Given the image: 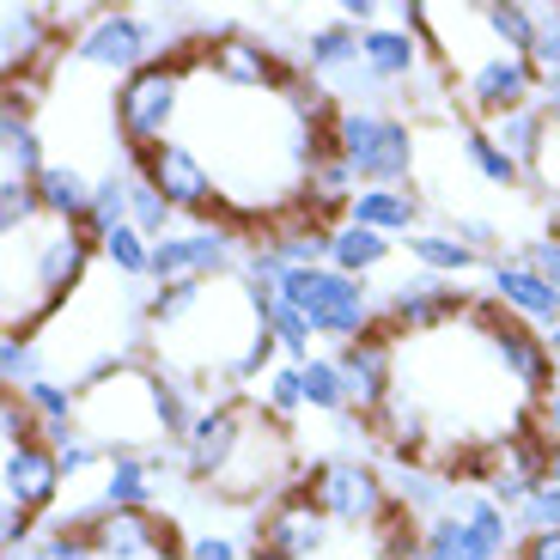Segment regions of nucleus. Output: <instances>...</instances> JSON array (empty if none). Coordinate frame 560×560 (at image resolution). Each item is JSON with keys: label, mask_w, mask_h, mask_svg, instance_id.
Here are the masks:
<instances>
[{"label": "nucleus", "mask_w": 560, "mask_h": 560, "mask_svg": "<svg viewBox=\"0 0 560 560\" xmlns=\"http://www.w3.org/2000/svg\"><path fill=\"white\" fill-rule=\"evenodd\" d=\"M135 171L153 183V189H159V196H165L177 213H189V220H201V225H220V220H225L220 183H213L208 159H201L189 140H159L153 153L135 159Z\"/></svg>", "instance_id": "0eeeda50"}, {"label": "nucleus", "mask_w": 560, "mask_h": 560, "mask_svg": "<svg viewBox=\"0 0 560 560\" xmlns=\"http://www.w3.org/2000/svg\"><path fill=\"white\" fill-rule=\"evenodd\" d=\"M250 420H256V396H238V402H208L196 420V433L177 445L183 457V476L189 481H213L220 488V476L232 469V457L244 451V439H250Z\"/></svg>", "instance_id": "9d476101"}, {"label": "nucleus", "mask_w": 560, "mask_h": 560, "mask_svg": "<svg viewBox=\"0 0 560 560\" xmlns=\"http://www.w3.org/2000/svg\"><path fill=\"white\" fill-rule=\"evenodd\" d=\"M360 61L378 85H415L420 68H427V43L402 25H372L360 31Z\"/></svg>", "instance_id": "6ab92c4d"}, {"label": "nucleus", "mask_w": 560, "mask_h": 560, "mask_svg": "<svg viewBox=\"0 0 560 560\" xmlns=\"http://www.w3.org/2000/svg\"><path fill=\"white\" fill-rule=\"evenodd\" d=\"M353 225H365V232H384V238H415L420 225V196L415 189H360L348 208Z\"/></svg>", "instance_id": "4be33fe9"}, {"label": "nucleus", "mask_w": 560, "mask_h": 560, "mask_svg": "<svg viewBox=\"0 0 560 560\" xmlns=\"http://www.w3.org/2000/svg\"><path fill=\"white\" fill-rule=\"evenodd\" d=\"M0 488H7V505H19V512H31V518L49 512V505L61 500V488H68L56 445H43V439L13 445V451H7V463H0Z\"/></svg>", "instance_id": "dca6fc26"}, {"label": "nucleus", "mask_w": 560, "mask_h": 560, "mask_svg": "<svg viewBox=\"0 0 560 560\" xmlns=\"http://www.w3.org/2000/svg\"><path fill=\"white\" fill-rule=\"evenodd\" d=\"M128 225V171H110V177H98V196H92V213H85V232L92 238H110V232H122Z\"/></svg>", "instance_id": "72a5a7b5"}, {"label": "nucleus", "mask_w": 560, "mask_h": 560, "mask_svg": "<svg viewBox=\"0 0 560 560\" xmlns=\"http://www.w3.org/2000/svg\"><path fill=\"white\" fill-rule=\"evenodd\" d=\"M451 232H457L469 250H481V256H488L493 238H500V232H493V220H469V213H463V220H451Z\"/></svg>", "instance_id": "37998d69"}, {"label": "nucleus", "mask_w": 560, "mask_h": 560, "mask_svg": "<svg viewBox=\"0 0 560 560\" xmlns=\"http://www.w3.org/2000/svg\"><path fill=\"white\" fill-rule=\"evenodd\" d=\"M384 262H390V238H384V232H365V225H353V220L336 225V238H329V268H336V275L365 280Z\"/></svg>", "instance_id": "a878e982"}, {"label": "nucleus", "mask_w": 560, "mask_h": 560, "mask_svg": "<svg viewBox=\"0 0 560 560\" xmlns=\"http://www.w3.org/2000/svg\"><path fill=\"white\" fill-rule=\"evenodd\" d=\"M256 408H262L268 420H280V427H293L299 415H305V365H287L280 360L275 372L262 378V390H256Z\"/></svg>", "instance_id": "cd10ccee"}, {"label": "nucleus", "mask_w": 560, "mask_h": 560, "mask_svg": "<svg viewBox=\"0 0 560 560\" xmlns=\"http://www.w3.org/2000/svg\"><path fill=\"white\" fill-rule=\"evenodd\" d=\"M518 560H560V530H536L518 542Z\"/></svg>", "instance_id": "a18cd8bd"}, {"label": "nucleus", "mask_w": 560, "mask_h": 560, "mask_svg": "<svg viewBox=\"0 0 560 560\" xmlns=\"http://www.w3.org/2000/svg\"><path fill=\"white\" fill-rule=\"evenodd\" d=\"M530 68H536V80H542V92H560V7H536Z\"/></svg>", "instance_id": "4c0bfd02"}, {"label": "nucleus", "mask_w": 560, "mask_h": 560, "mask_svg": "<svg viewBox=\"0 0 560 560\" xmlns=\"http://www.w3.org/2000/svg\"><path fill=\"white\" fill-rule=\"evenodd\" d=\"M518 256H524V262H530L536 275H542L548 287L560 293V238H555V232H548V238H530V244H518Z\"/></svg>", "instance_id": "ea45409f"}, {"label": "nucleus", "mask_w": 560, "mask_h": 560, "mask_svg": "<svg viewBox=\"0 0 560 560\" xmlns=\"http://www.w3.org/2000/svg\"><path fill=\"white\" fill-rule=\"evenodd\" d=\"M189 560H238V542L232 536H220V530H201V536H189V548H183Z\"/></svg>", "instance_id": "79ce46f5"}, {"label": "nucleus", "mask_w": 560, "mask_h": 560, "mask_svg": "<svg viewBox=\"0 0 560 560\" xmlns=\"http://www.w3.org/2000/svg\"><path fill=\"white\" fill-rule=\"evenodd\" d=\"M548 353H555V365H560V323L548 329Z\"/></svg>", "instance_id": "de8ad7c7"}, {"label": "nucleus", "mask_w": 560, "mask_h": 560, "mask_svg": "<svg viewBox=\"0 0 560 560\" xmlns=\"http://www.w3.org/2000/svg\"><path fill=\"white\" fill-rule=\"evenodd\" d=\"M408 256H415L427 275H469V268H481V250H469V244L457 238V232H415L408 238Z\"/></svg>", "instance_id": "bb28decb"}, {"label": "nucleus", "mask_w": 560, "mask_h": 560, "mask_svg": "<svg viewBox=\"0 0 560 560\" xmlns=\"http://www.w3.org/2000/svg\"><path fill=\"white\" fill-rule=\"evenodd\" d=\"M555 238H560V208H555Z\"/></svg>", "instance_id": "09e8293b"}, {"label": "nucleus", "mask_w": 560, "mask_h": 560, "mask_svg": "<svg viewBox=\"0 0 560 560\" xmlns=\"http://www.w3.org/2000/svg\"><path fill=\"white\" fill-rule=\"evenodd\" d=\"M31 542H37V536H31V512H19V505H0V548H7V560H19Z\"/></svg>", "instance_id": "a19ab883"}, {"label": "nucleus", "mask_w": 560, "mask_h": 560, "mask_svg": "<svg viewBox=\"0 0 560 560\" xmlns=\"http://www.w3.org/2000/svg\"><path fill=\"white\" fill-rule=\"evenodd\" d=\"M201 61V49H177L165 61H147L140 73L116 80V98H110V116H116V135H122L128 153H153L159 140H177L183 116V98H189V68Z\"/></svg>", "instance_id": "f03ea898"}, {"label": "nucleus", "mask_w": 560, "mask_h": 560, "mask_svg": "<svg viewBox=\"0 0 560 560\" xmlns=\"http://www.w3.org/2000/svg\"><path fill=\"white\" fill-rule=\"evenodd\" d=\"M92 196H98V177H85L80 165H49V171L37 177V201H43V213H49V220L85 225Z\"/></svg>", "instance_id": "b1692460"}, {"label": "nucleus", "mask_w": 560, "mask_h": 560, "mask_svg": "<svg viewBox=\"0 0 560 560\" xmlns=\"http://www.w3.org/2000/svg\"><path fill=\"white\" fill-rule=\"evenodd\" d=\"M98 560H165V555H183L177 548V524L159 518V512H98L85 524Z\"/></svg>", "instance_id": "2eb2a0df"}, {"label": "nucleus", "mask_w": 560, "mask_h": 560, "mask_svg": "<svg viewBox=\"0 0 560 560\" xmlns=\"http://www.w3.org/2000/svg\"><path fill=\"white\" fill-rule=\"evenodd\" d=\"M469 305L476 299L457 293V280H439V275H415L402 280L390 293V305H384V336H433V329H451L457 317H469Z\"/></svg>", "instance_id": "9b49d317"}, {"label": "nucleus", "mask_w": 560, "mask_h": 560, "mask_svg": "<svg viewBox=\"0 0 560 560\" xmlns=\"http://www.w3.org/2000/svg\"><path fill=\"white\" fill-rule=\"evenodd\" d=\"M80 68H92V73H140L147 61H165V56H177V49H165V25L159 19H140V13H98L92 25L73 37V49H68Z\"/></svg>", "instance_id": "423d86ee"}, {"label": "nucleus", "mask_w": 560, "mask_h": 560, "mask_svg": "<svg viewBox=\"0 0 560 560\" xmlns=\"http://www.w3.org/2000/svg\"><path fill=\"white\" fill-rule=\"evenodd\" d=\"M256 299H262V311H268V329H275V341H280V360H287V365H311V360H317V353H311V336H317V329H311V323L299 317L280 293H262V287H256Z\"/></svg>", "instance_id": "c85d7f7f"}, {"label": "nucleus", "mask_w": 560, "mask_h": 560, "mask_svg": "<svg viewBox=\"0 0 560 560\" xmlns=\"http://www.w3.org/2000/svg\"><path fill=\"white\" fill-rule=\"evenodd\" d=\"M305 68L311 80H353L360 73V25H348V19H323V25H311L305 37Z\"/></svg>", "instance_id": "412c9836"}, {"label": "nucleus", "mask_w": 560, "mask_h": 560, "mask_svg": "<svg viewBox=\"0 0 560 560\" xmlns=\"http://www.w3.org/2000/svg\"><path fill=\"white\" fill-rule=\"evenodd\" d=\"M165 463V451H135V457H110V469L98 476V512H153V469Z\"/></svg>", "instance_id": "aec40b11"}, {"label": "nucleus", "mask_w": 560, "mask_h": 560, "mask_svg": "<svg viewBox=\"0 0 560 560\" xmlns=\"http://www.w3.org/2000/svg\"><path fill=\"white\" fill-rule=\"evenodd\" d=\"M98 256H104V262H110L122 280H153V238H140L135 225L110 232V238L98 244Z\"/></svg>", "instance_id": "c9c22d12"}, {"label": "nucleus", "mask_w": 560, "mask_h": 560, "mask_svg": "<svg viewBox=\"0 0 560 560\" xmlns=\"http://www.w3.org/2000/svg\"><path fill=\"white\" fill-rule=\"evenodd\" d=\"M0 378H7V390H31V384L49 378L43 341L37 336H0Z\"/></svg>", "instance_id": "2f4dec72"}, {"label": "nucleus", "mask_w": 560, "mask_h": 560, "mask_svg": "<svg viewBox=\"0 0 560 560\" xmlns=\"http://www.w3.org/2000/svg\"><path fill=\"white\" fill-rule=\"evenodd\" d=\"M542 128H548L542 104H530V110H518V116H500V122H488V135L500 140V147H505V153H512V159H518L524 171H530L536 147H542Z\"/></svg>", "instance_id": "473e14b6"}, {"label": "nucleus", "mask_w": 560, "mask_h": 560, "mask_svg": "<svg viewBox=\"0 0 560 560\" xmlns=\"http://www.w3.org/2000/svg\"><path fill=\"white\" fill-rule=\"evenodd\" d=\"M336 365H341V378H348L353 420H360V427H378V415L396 396V341L384 336V329H372V336L336 348Z\"/></svg>", "instance_id": "ddd939ff"}, {"label": "nucleus", "mask_w": 560, "mask_h": 560, "mask_svg": "<svg viewBox=\"0 0 560 560\" xmlns=\"http://www.w3.org/2000/svg\"><path fill=\"white\" fill-rule=\"evenodd\" d=\"M336 153L353 165L360 189H408V171H415L420 147L415 128L390 110H353L341 104L336 116Z\"/></svg>", "instance_id": "7ed1b4c3"}, {"label": "nucleus", "mask_w": 560, "mask_h": 560, "mask_svg": "<svg viewBox=\"0 0 560 560\" xmlns=\"http://www.w3.org/2000/svg\"><path fill=\"white\" fill-rule=\"evenodd\" d=\"M548 488H560V445H548Z\"/></svg>", "instance_id": "49530a36"}, {"label": "nucleus", "mask_w": 560, "mask_h": 560, "mask_svg": "<svg viewBox=\"0 0 560 560\" xmlns=\"http://www.w3.org/2000/svg\"><path fill=\"white\" fill-rule=\"evenodd\" d=\"M305 402L317 408V415H353V396H348V378H341L336 353L305 365Z\"/></svg>", "instance_id": "f704fd0d"}, {"label": "nucleus", "mask_w": 560, "mask_h": 560, "mask_svg": "<svg viewBox=\"0 0 560 560\" xmlns=\"http://www.w3.org/2000/svg\"><path fill=\"white\" fill-rule=\"evenodd\" d=\"M488 287H493V305L505 311V317L530 323V329H555L560 323V293L548 287L542 275H536L524 256H505V262L488 268Z\"/></svg>", "instance_id": "f3484780"}, {"label": "nucleus", "mask_w": 560, "mask_h": 560, "mask_svg": "<svg viewBox=\"0 0 560 560\" xmlns=\"http://www.w3.org/2000/svg\"><path fill=\"white\" fill-rule=\"evenodd\" d=\"M481 19L500 37V49L512 56H530L536 49V7H518V0H481Z\"/></svg>", "instance_id": "7c9ffc66"}, {"label": "nucleus", "mask_w": 560, "mask_h": 560, "mask_svg": "<svg viewBox=\"0 0 560 560\" xmlns=\"http://www.w3.org/2000/svg\"><path fill=\"white\" fill-rule=\"evenodd\" d=\"M56 56V13L31 7V0H7L0 7V73L7 85H31V73Z\"/></svg>", "instance_id": "4468645a"}, {"label": "nucleus", "mask_w": 560, "mask_h": 560, "mask_svg": "<svg viewBox=\"0 0 560 560\" xmlns=\"http://www.w3.org/2000/svg\"><path fill=\"white\" fill-rule=\"evenodd\" d=\"M305 488H311V500L323 505V518L336 524V530H365L372 536L396 512V500L378 481V469L360 463V457H323L305 476Z\"/></svg>", "instance_id": "39448f33"}, {"label": "nucleus", "mask_w": 560, "mask_h": 560, "mask_svg": "<svg viewBox=\"0 0 560 560\" xmlns=\"http://www.w3.org/2000/svg\"><path fill=\"white\" fill-rule=\"evenodd\" d=\"M536 433H542L548 445H560V384L542 396V402H536Z\"/></svg>", "instance_id": "c03bdc74"}, {"label": "nucleus", "mask_w": 560, "mask_h": 560, "mask_svg": "<svg viewBox=\"0 0 560 560\" xmlns=\"http://www.w3.org/2000/svg\"><path fill=\"white\" fill-rule=\"evenodd\" d=\"M43 220V201H37V183L25 177H0V238H13L25 225Z\"/></svg>", "instance_id": "e433bc0d"}, {"label": "nucleus", "mask_w": 560, "mask_h": 560, "mask_svg": "<svg viewBox=\"0 0 560 560\" xmlns=\"http://www.w3.org/2000/svg\"><path fill=\"white\" fill-rule=\"evenodd\" d=\"M128 225H135L140 238H153V244L171 238V225H177V208H171L140 171H128Z\"/></svg>", "instance_id": "c756f323"}, {"label": "nucleus", "mask_w": 560, "mask_h": 560, "mask_svg": "<svg viewBox=\"0 0 560 560\" xmlns=\"http://www.w3.org/2000/svg\"><path fill=\"white\" fill-rule=\"evenodd\" d=\"M336 548V524L323 518V505L311 500V488H287L275 505L262 512L256 530V560H323Z\"/></svg>", "instance_id": "1a4fd4ad"}, {"label": "nucleus", "mask_w": 560, "mask_h": 560, "mask_svg": "<svg viewBox=\"0 0 560 560\" xmlns=\"http://www.w3.org/2000/svg\"><path fill=\"white\" fill-rule=\"evenodd\" d=\"M31 85H7V98H0V165H7V177H25L37 183L43 171H49V159H43V135L37 122H31Z\"/></svg>", "instance_id": "a211bd4d"}, {"label": "nucleus", "mask_w": 560, "mask_h": 560, "mask_svg": "<svg viewBox=\"0 0 560 560\" xmlns=\"http://www.w3.org/2000/svg\"><path fill=\"white\" fill-rule=\"evenodd\" d=\"M280 299H287L323 341H336V348L372 336L384 323L378 305H372V293H365V280L336 275V268H293V275L280 280Z\"/></svg>", "instance_id": "20e7f679"}, {"label": "nucleus", "mask_w": 560, "mask_h": 560, "mask_svg": "<svg viewBox=\"0 0 560 560\" xmlns=\"http://www.w3.org/2000/svg\"><path fill=\"white\" fill-rule=\"evenodd\" d=\"M80 433L98 439L110 457L171 445L165 433V372L147 360H128L80 390Z\"/></svg>", "instance_id": "f257e3e1"}, {"label": "nucleus", "mask_w": 560, "mask_h": 560, "mask_svg": "<svg viewBox=\"0 0 560 560\" xmlns=\"http://www.w3.org/2000/svg\"><path fill=\"white\" fill-rule=\"evenodd\" d=\"M427 560H505V542H493L488 530L445 505L439 518H427Z\"/></svg>", "instance_id": "5701e85b"}, {"label": "nucleus", "mask_w": 560, "mask_h": 560, "mask_svg": "<svg viewBox=\"0 0 560 560\" xmlns=\"http://www.w3.org/2000/svg\"><path fill=\"white\" fill-rule=\"evenodd\" d=\"M19 560H98V548H92V536H85L80 524H56V530L37 536Z\"/></svg>", "instance_id": "58836bf2"}, {"label": "nucleus", "mask_w": 560, "mask_h": 560, "mask_svg": "<svg viewBox=\"0 0 560 560\" xmlns=\"http://www.w3.org/2000/svg\"><path fill=\"white\" fill-rule=\"evenodd\" d=\"M476 317H481V329H488L500 365L512 372V384H518L524 396H536V402H542V396L560 384L555 378V353H548V336H536L530 323H518V317H505L500 305H476Z\"/></svg>", "instance_id": "f8f14e48"}, {"label": "nucleus", "mask_w": 560, "mask_h": 560, "mask_svg": "<svg viewBox=\"0 0 560 560\" xmlns=\"http://www.w3.org/2000/svg\"><path fill=\"white\" fill-rule=\"evenodd\" d=\"M457 147H463V159H469V171H476L481 183H493V189H518V183H530V177H524V165L505 153L481 122H463L457 128Z\"/></svg>", "instance_id": "393cba45"}, {"label": "nucleus", "mask_w": 560, "mask_h": 560, "mask_svg": "<svg viewBox=\"0 0 560 560\" xmlns=\"http://www.w3.org/2000/svg\"><path fill=\"white\" fill-rule=\"evenodd\" d=\"M201 68L213 73L220 85H232V92H299V68L293 61H280L275 49H268L262 37H250V31H213L208 43H201Z\"/></svg>", "instance_id": "6e6552de"}]
</instances>
